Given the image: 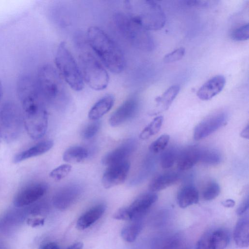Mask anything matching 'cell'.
<instances>
[{"label":"cell","instance_id":"cell-36","mask_svg":"<svg viewBox=\"0 0 249 249\" xmlns=\"http://www.w3.org/2000/svg\"><path fill=\"white\" fill-rule=\"evenodd\" d=\"M231 37L233 40L238 41L248 40L249 37V23L244 24L234 30L231 34Z\"/></svg>","mask_w":249,"mask_h":249},{"label":"cell","instance_id":"cell-6","mask_svg":"<svg viewBox=\"0 0 249 249\" xmlns=\"http://www.w3.org/2000/svg\"><path fill=\"white\" fill-rule=\"evenodd\" d=\"M54 59L58 72L71 88L75 91L81 90L84 80L79 65L65 42L59 43Z\"/></svg>","mask_w":249,"mask_h":249},{"label":"cell","instance_id":"cell-21","mask_svg":"<svg viewBox=\"0 0 249 249\" xmlns=\"http://www.w3.org/2000/svg\"><path fill=\"white\" fill-rule=\"evenodd\" d=\"M179 178V175L176 172H168L161 174L150 181L148 186L149 190L153 193L161 191L176 183Z\"/></svg>","mask_w":249,"mask_h":249},{"label":"cell","instance_id":"cell-13","mask_svg":"<svg viewBox=\"0 0 249 249\" xmlns=\"http://www.w3.org/2000/svg\"><path fill=\"white\" fill-rule=\"evenodd\" d=\"M130 169V163L124 160L107 166L102 179V184L106 189L123 183L126 179Z\"/></svg>","mask_w":249,"mask_h":249},{"label":"cell","instance_id":"cell-24","mask_svg":"<svg viewBox=\"0 0 249 249\" xmlns=\"http://www.w3.org/2000/svg\"><path fill=\"white\" fill-rule=\"evenodd\" d=\"M233 239L236 246L247 248L249 245V221L243 217L237 222L233 231Z\"/></svg>","mask_w":249,"mask_h":249},{"label":"cell","instance_id":"cell-3","mask_svg":"<svg viewBox=\"0 0 249 249\" xmlns=\"http://www.w3.org/2000/svg\"><path fill=\"white\" fill-rule=\"evenodd\" d=\"M124 5L126 14L148 31L160 30L165 24V15L155 1L127 0Z\"/></svg>","mask_w":249,"mask_h":249},{"label":"cell","instance_id":"cell-31","mask_svg":"<svg viewBox=\"0 0 249 249\" xmlns=\"http://www.w3.org/2000/svg\"><path fill=\"white\" fill-rule=\"evenodd\" d=\"M163 121L162 116L155 117L141 132L140 138L146 140L158 133L160 130Z\"/></svg>","mask_w":249,"mask_h":249},{"label":"cell","instance_id":"cell-23","mask_svg":"<svg viewBox=\"0 0 249 249\" xmlns=\"http://www.w3.org/2000/svg\"><path fill=\"white\" fill-rule=\"evenodd\" d=\"M114 101V97L111 94L103 96L91 108L89 112V118L93 121L101 118L111 109Z\"/></svg>","mask_w":249,"mask_h":249},{"label":"cell","instance_id":"cell-38","mask_svg":"<svg viewBox=\"0 0 249 249\" xmlns=\"http://www.w3.org/2000/svg\"><path fill=\"white\" fill-rule=\"evenodd\" d=\"M100 127V123L99 121H96L89 124L83 131V137L86 139L92 138L97 133Z\"/></svg>","mask_w":249,"mask_h":249},{"label":"cell","instance_id":"cell-49","mask_svg":"<svg viewBox=\"0 0 249 249\" xmlns=\"http://www.w3.org/2000/svg\"><path fill=\"white\" fill-rule=\"evenodd\" d=\"M1 134H0V140H1Z\"/></svg>","mask_w":249,"mask_h":249},{"label":"cell","instance_id":"cell-14","mask_svg":"<svg viewBox=\"0 0 249 249\" xmlns=\"http://www.w3.org/2000/svg\"><path fill=\"white\" fill-rule=\"evenodd\" d=\"M139 106L137 97L133 96L126 99L111 115L109 122L112 126H117L133 118Z\"/></svg>","mask_w":249,"mask_h":249},{"label":"cell","instance_id":"cell-19","mask_svg":"<svg viewBox=\"0 0 249 249\" xmlns=\"http://www.w3.org/2000/svg\"><path fill=\"white\" fill-rule=\"evenodd\" d=\"M53 145V142L52 140L40 142L16 155L14 158L13 162L17 163L41 155L49 151Z\"/></svg>","mask_w":249,"mask_h":249},{"label":"cell","instance_id":"cell-34","mask_svg":"<svg viewBox=\"0 0 249 249\" xmlns=\"http://www.w3.org/2000/svg\"><path fill=\"white\" fill-rule=\"evenodd\" d=\"M170 140L168 134H163L155 140L149 146L151 152L157 154L162 152L167 146Z\"/></svg>","mask_w":249,"mask_h":249},{"label":"cell","instance_id":"cell-11","mask_svg":"<svg viewBox=\"0 0 249 249\" xmlns=\"http://www.w3.org/2000/svg\"><path fill=\"white\" fill-rule=\"evenodd\" d=\"M228 121V115L224 112L214 113L202 120L195 127L193 136L196 141L202 140L210 135Z\"/></svg>","mask_w":249,"mask_h":249},{"label":"cell","instance_id":"cell-29","mask_svg":"<svg viewBox=\"0 0 249 249\" xmlns=\"http://www.w3.org/2000/svg\"><path fill=\"white\" fill-rule=\"evenodd\" d=\"M230 235L227 231L218 229L211 231V241L213 249H225L230 242Z\"/></svg>","mask_w":249,"mask_h":249},{"label":"cell","instance_id":"cell-30","mask_svg":"<svg viewBox=\"0 0 249 249\" xmlns=\"http://www.w3.org/2000/svg\"><path fill=\"white\" fill-rule=\"evenodd\" d=\"M142 229L141 220L133 221V223L124 227L121 231V236L127 242L135 241Z\"/></svg>","mask_w":249,"mask_h":249},{"label":"cell","instance_id":"cell-46","mask_svg":"<svg viewBox=\"0 0 249 249\" xmlns=\"http://www.w3.org/2000/svg\"><path fill=\"white\" fill-rule=\"evenodd\" d=\"M83 247V243L79 242L71 245L67 249H82Z\"/></svg>","mask_w":249,"mask_h":249},{"label":"cell","instance_id":"cell-48","mask_svg":"<svg viewBox=\"0 0 249 249\" xmlns=\"http://www.w3.org/2000/svg\"><path fill=\"white\" fill-rule=\"evenodd\" d=\"M3 96V87L1 80H0V102Z\"/></svg>","mask_w":249,"mask_h":249},{"label":"cell","instance_id":"cell-33","mask_svg":"<svg viewBox=\"0 0 249 249\" xmlns=\"http://www.w3.org/2000/svg\"><path fill=\"white\" fill-rule=\"evenodd\" d=\"M220 191V187L218 183L212 181L208 182L205 186L202 193V196L205 200H212L219 196Z\"/></svg>","mask_w":249,"mask_h":249},{"label":"cell","instance_id":"cell-8","mask_svg":"<svg viewBox=\"0 0 249 249\" xmlns=\"http://www.w3.org/2000/svg\"><path fill=\"white\" fill-rule=\"evenodd\" d=\"M23 124V112L13 102L5 103L0 109V132L1 138L11 142L18 138Z\"/></svg>","mask_w":249,"mask_h":249},{"label":"cell","instance_id":"cell-26","mask_svg":"<svg viewBox=\"0 0 249 249\" xmlns=\"http://www.w3.org/2000/svg\"><path fill=\"white\" fill-rule=\"evenodd\" d=\"M180 90L178 85H173L169 87L160 96L156 99L158 107V113L166 110L170 107Z\"/></svg>","mask_w":249,"mask_h":249},{"label":"cell","instance_id":"cell-28","mask_svg":"<svg viewBox=\"0 0 249 249\" xmlns=\"http://www.w3.org/2000/svg\"><path fill=\"white\" fill-rule=\"evenodd\" d=\"M222 160V155L217 149L212 148H200L199 161L202 163L215 165L219 164Z\"/></svg>","mask_w":249,"mask_h":249},{"label":"cell","instance_id":"cell-25","mask_svg":"<svg viewBox=\"0 0 249 249\" xmlns=\"http://www.w3.org/2000/svg\"><path fill=\"white\" fill-rule=\"evenodd\" d=\"M182 239L178 234H164L154 238L151 243V249H173Z\"/></svg>","mask_w":249,"mask_h":249},{"label":"cell","instance_id":"cell-22","mask_svg":"<svg viewBox=\"0 0 249 249\" xmlns=\"http://www.w3.org/2000/svg\"><path fill=\"white\" fill-rule=\"evenodd\" d=\"M106 209V206L102 204L92 207L78 218L76 223L77 228L79 230L89 228L103 215Z\"/></svg>","mask_w":249,"mask_h":249},{"label":"cell","instance_id":"cell-2","mask_svg":"<svg viewBox=\"0 0 249 249\" xmlns=\"http://www.w3.org/2000/svg\"><path fill=\"white\" fill-rule=\"evenodd\" d=\"M86 43L80 41L77 44L79 67L83 80L94 90H104L108 84L109 75L105 66Z\"/></svg>","mask_w":249,"mask_h":249},{"label":"cell","instance_id":"cell-7","mask_svg":"<svg viewBox=\"0 0 249 249\" xmlns=\"http://www.w3.org/2000/svg\"><path fill=\"white\" fill-rule=\"evenodd\" d=\"M23 124L31 138L37 140L46 133L48 124L47 112L42 101L22 106Z\"/></svg>","mask_w":249,"mask_h":249},{"label":"cell","instance_id":"cell-20","mask_svg":"<svg viewBox=\"0 0 249 249\" xmlns=\"http://www.w3.org/2000/svg\"><path fill=\"white\" fill-rule=\"evenodd\" d=\"M177 200L178 206L181 208L197 204L199 201L198 191L192 184L185 185L179 190Z\"/></svg>","mask_w":249,"mask_h":249},{"label":"cell","instance_id":"cell-41","mask_svg":"<svg viewBox=\"0 0 249 249\" xmlns=\"http://www.w3.org/2000/svg\"><path fill=\"white\" fill-rule=\"evenodd\" d=\"M189 6H196L198 7H206L208 6L209 3L206 1L200 0H188L185 1Z\"/></svg>","mask_w":249,"mask_h":249},{"label":"cell","instance_id":"cell-18","mask_svg":"<svg viewBox=\"0 0 249 249\" xmlns=\"http://www.w3.org/2000/svg\"><path fill=\"white\" fill-rule=\"evenodd\" d=\"M200 147L189 146L178 152L177 162L180 171H185L192 168L199 161Z\"/></svg>","mask_w":249,"mask_h":249},{"label":"cell","instance_id":"cell-44","mask_svg":"<svg viewBox=\"0 0 249 249\" xmlns=\"http://www.w3.org/2000/svg\"><path fill=\"white\" fill-rule=\"evenodd\" d=\"M40 249H60L58 245L54 242H50L44 244Z\"/></svg>","mask_w":249,"mask_h":249},{"label":"cell","instance_id":"cell-39","mask_svg":"<svg viewBox=\"0 0 249 249\" xmlns=\"http://www.w3.org/2000/svg\"><path fill=\"white\" fill-rule=\"evenodd\" d=\"M211 231L204 233L198 240L196 249H213L211 241Z\"/></svg>","mask_w":249,"mask_h":249},{"label":"cell","instance_id":"cell-27","mask_svg":"<svg viewBox=\"0 0 249 249\" xmlns=\"http://www.w3.org/2000/svg\"><path fill=\"white\" fill-rule=\"evenodd\" d=\"M88 150L81 146L69 148L63 154V159L69 163H78L84 160L88 156Z\"/></svg>","mask_w":249,"mask_h":249},{"label":"cell","instance_id":"cell-43","mask_svg":"<svg viewBox=\"0 0 249 249\" xmlns=\"http://www.w3.org/2000/svg\"><path fill=\"white\" fill-rule=\"evenodd\" d=\"M221 204L226 208H232L234 206L235 202L232 199H227L223 201Z\"/></svg>","mask_w":249,"mask_h":249},{"label":"cell","instance_id":"cell-5","mask_svg":"<svg viewBox=\"0 0 249 249\" xmlns=\"http://www.w3.org/2000/svg\"><path fill=\"white\" fill-rule=\"evenodd\" d=\"M113 20L120 35L133 47L144 51L153 50L154 43L148 31L133 20L126 13H115Z\"/></svg>","mask_w":249,"mask_h":249},{"label":"cell","instance_id":"cell-40","mask_svg":"<svg viewBox=\"0 0 249 249\" xmlns=\"http://www.w3.org/2000/svg\"><path fill=\"white\" fill-rule=\"evenodd\" d=\"M249 207V197H246L239 205L236 210V214L238 215L243 214L248 210Z\"/></svg>","mask_w":249,"mask_h":249},{"label":"cell","instance_id":"cell-35","mask_svg":"<svg viewBox=\"0 0 249 249\" xmlns=\"http://www.w3.org/2000/svg\"><path fill=\"white\" fill-rule=\"evenodd\" d=\"M71 170V166L68 164H62L53 170L50 173V177L59 181L67 177Z\"/></svg>","mask_w":249,"mask_h":249},{"label":"cell","instance_id":"cell-10","mask_svg":"<svg viewBox=\"0 0 249 249\" xmlns=\"http://www.w3.org/2000/svg\"><path fill=\"white\" fill-rule=\"evenodd\" d=\"M18 97L22 106L43 100L40 94L36 78L24 74L18 78L17 84Z\"/></svg>","mask_w":249,"mask_h":249},{"label":"cell","instance_id":"cell-9","mask_svg":"<svg viewBox=\"0 0 249 249\" xmlns=\"http://www.w3.org/2000/svg\"><path fill=\"white\" fill-rule=\"evenodd\" d=\"M156 194L149 192L139 196L128 207L122 208L113 214L117 220L135 221L141 220L157 201Z\"/></svg>","mask_w":249,"mask_h":249},{"label":"cell","instance_id":"cell-15","mask_svg":"<svg viewBox=\"0 0 249 249\" xmlns=\"http://www.w3.org/2000/svg\"><path fill=\"white\" fill-rule=\"evenodd\" d=\"M81 187L76 184L66 186L59 189L53 197V203L57 209L64 210L71 206L79 197Z\"/></svg>","mask_w":249,"mask_h":249},{"label":"cell","instance_id":"cell-12","mask_svg":"<svg viewBox=\"0 0 249 249\" xmlns=\"http://www.w3.org/2000/svg\"><path fill=\"white\" fill-rule=\"evenodd\" d=\"M47 190V186L43 183L27 185L16 194L14 198V204L18 208L30 205L41 198Z\"/></svg>","mask_w":249,"mask_h":249},{"label":"cell","instance_id":"cell-17","mask_svg":"<svg viewBox=\"0 0 249 249\" xmlns=\"http://www.w3.org/2000/svg\"><path fill=\"white\" fill-rule=\"evenodd\" d=\"M226 79L222 75H216L206 82L197 90V96L200 100L207 101L211 99L224 88Z\"/></svg>","mask_w":249,"mask_h":249},{"label":"cell","instance_id":"cell-16","mask_svg":"<svg viewBox=\"0 0 249 249\" xmlns=\"http://www.w3.org/2000/svg\"><path fill=\"white\" fill-rule=\"evenodd\" d=\"M136 146L135 140L129 139L126 140L102 158L103 164L109 166L127 160V158L134 151Z\"/></svg>","mask_w":249,"mask_h":249},{"label":"cell","instance_id":"cell-47","mask_svg":"<svg viewBox=\"0 0 249 249\" xmlns=\"http://www.w3.org/2000/svg\"><path fill=\"white\" fill-rule=\"evenodd\" d=\"M173 249H187V248L182 240Z\"/></svg>","mask_w":249,"mask_h":249},{"label":"cell","instance_id":"cell-45","mask_svg":"<svg viewBox=\"0 0 249 249\" xmlns=\"http://www.w3.org/2000/svg\"><path fill=\"white\" fill-rule=\"evenodd\" d=\"M240 136L243 138L249 139V125L248 124L241 132Z\"/></svg>","mask_w":249,"mask_h":249},{"label":"cell","instance_id":"cell-32","mask_svg":"<svg viewBox=\"0 0 249 249\" xmlns=\"http://www.w3.org/2000/svg\"><path fill=\"white\" fill-rule=\"evenodd\" d=\"M178 152L176 148L171 147L162 152L160 161L163 169H169L172 167L177 161Z\"/></svg>","mask_w":249,"mask_h":249},{"label":"cell","instance_id":"cell-4","mask_svg":"<svg viewBox=\"0 0 249 249\" xmlns=\"http://www.w3.org/2000/svg\"><path fill=\"white\" fill-rule=\"evenodd\" d=\"M36 80L43 101L52 103H64L67 94L57 70L50 64H44L38 71Z\"/></svg>","mask_w":249,"mask_h":249},{"label":"cell","instance_id":"cell-42","mask_svg":"<svg viewBox=\"0 0 249 249\" xmlns=\"http://www.w3.org/2000/svg\"><path fill=\"white\" fill-rule=\"evenodd\" d=\"M44 220L42 218H34L29 219L28 223L30 225L32 226H38L43 224Z\"/></svg>","mask_w":249,"mask_h":249},{"label":"cell","instance_id":"cell-1","mask_svg":"<svg viewBox=\"0 0 249 249\" xmlns=\"http://www.w3.org/2000/svg\"><path fill=\"white\" fill-rule=\"evenodd\" d=\"M86 35L89 46L105 67L114 73L122 72L125 60L118 44L104 31L97 26L89 27Z\"/></svg>","mask_w":249,"mask_h":249},{"label":"cell","instance_id":"cell-37","mask_svg":"<svg viewBox=\"0 0 249 249\" xmlns=\"http://www.w3.org/2000/svg\"><path fill=\"white\" fill-rule=\"evenodd\" d=\"M185 53V48L180 47L166 54L163 58V61L165 63L176 62L181 59Z\"/></svg>","mask_w":249,"mask_h":249}]
</instances>
